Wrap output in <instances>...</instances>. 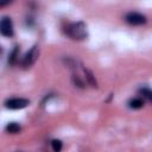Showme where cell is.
Wrapping results in <instances>:
<instances>
[{
    "label": "cell",
    "instance_id": "5b68a950",
    "mask_svg": "<svg viewBox=\"0 0 152 152\" xmlns=\"http://www.w3.org/2000/svg\"><path fill=\"white\" fill-rule=\"evenodd\" d=\"M0 32L5 37H12L13 36L14 30H13V23H12L11 18L2 17L1 23H0Z\"/></svg>",
    "mask_w": 152,
    "mask_h": 152
},
{
    "label": "cell",
    "instance_id": "8fae6325",
    "mask_svg": "<svg viewBox=\"0 0 152 152\" xmlns=\"http://www.w3.org/2000/svg\"><path fill=\"white\" fill-rule=\"evenodd\" d=\"M13 0H0V6L1 7H5L6 5H8V4H11Z\"/></svg>",
    "mask_w": 152,
    "mask_h": 152
},
{
    "label": "cell",
    "instance_id": "9c48e42d",
    "mask_svg": "<svg viewBox=\"0 0 152 152\" xmlns=\"http://www.w3.org/2000/svg\"><path fill=\"white\" fill-rule=\"evenodd\" d=\"M6 132H7V133H11V134L19 133V132H20V126H19L17 122H10V124L6 126Z\"/></svg>",
    "mask_w": 152,
    "mask_h": 152
},
{
    "label": "cell",
    "instance_id": "6da1fadb",
    "mask_svg": "<svg viewBox=\"0 0 152 152\" xmlns=\"http://www.w3.org/2000/svg\"><path fill=\"white\" fill-rule=\"evenodd\" d=\"M64 32L68 37H70L74 40H82L88 37L87 26L83 21H76V23L68 24L64 28Z\"/></svg>",
    "mask_w": 152,
    "mask_h": 152
},
{
    "label": "cell",
    "instance_id": "277c9868",
    "mask_svg": "<svg viewBox=\"0 0 152 152\" xmlns=\"http://www.w3.org/2000/svg\"><path fill=\"white\" fill-rule=\"evenodd\" d=\"M125 20L127 24L132 25V26H140V25H144L146 23V18L145 15L138 13V12H129L126 14L125 17Z\"/></svg>",
    "mask_w": 152,
    "mask_h": 152
},
{
    "label": "cell",
    "instance_id": "3957f363",
    "mask_svg": "<svg viewBox=\"0 0 152 152\" xmlns=\"http://www.w3.org/2000/svg\"><path fill=\"white\" fill-rule=\"evenodd\" d=\"M28 104H30V101L27 99H21V97L8 99L5 101V107L8 109H21L27 107Z\"/></svg>",
    "mask_w": 152,
    "mask_h": 152
},
{
    "label": "cell",
    "instance_id": "8992f818",
    "mask_svg": "<svg viewBox=\"0 0 152 152\" xmlns=\"http://www.w3.org/2000/svg\"><path fill=\"white\" fill-rule=\"evenodd\" d=\"M142 106H144V101L140 97H134L128 102V107L132 109H140Z\"/></svg>",
    "mask_w": 152,
    "mask_h": 152
},
{
    "label": "cell",
    "instance_id": "52a82bcc",
    "mask_svg": "<svg viewBox=\"0 0 152 152\" xmlns=\"http://www.w3.org/2000/svg\"><path fill=\"white\" fill-rule=\"evenodd\" d=\"M139 94H140L145 100H147L148 102H152V89L146 88V87L140 88V89H139Z\"/></svg>",
    "mask_w": 152,
    "mask_h": 152
},
{
    "label": "cell",
    "instance_id": "7a4b0ae2",
    "mask_svg": "<svg viewBox=\"0 0 152 152\" xmlns=\"http://www.w3.org/2000/svg\"><path fill=\"white\" fill-rule=\"evenodd\" d=\"M38 56H39V49H38L37 45H34V46H32V48L25 53V56L23 57L21 65H23L24 68H30V66H32V65L36 63V61L38 59Z\"/></svg>",
    "mask_w": 152,
    "mask_h": 152
},
{
    "label": "cell",
    "instance_id": "ba28073f",
    "mask_svg": "<svg viewBox=\"0 0 152 152\" xmlns=\"http://www.w3.org/2000/svg\"><path fill=\"white\" fill-rule=\"evenodd\" d=\"M18 56H19V48H18V46H15V48L12 50V52L10 53L8 63H10L11 65H14V64L17 63V61H18Z\"/></svg>",
    "mask_w": 152,
    "mask_h": 152
},
{
    "label": "cell",
    "instance_id": "30bf717a",
    "mask_svg": "<svg viewBox=\"0 0 152 152\" xmlns=\"http://www.w3.org/2000/svg\"><path fill=\"white\" fill-rule=\"evenodd\" d=\"M51 146H52V150H53V151L59 152V151L62 150V141H61V140L55 139V140H52V141H51Z\"/></svg>",
    "mask_w": 152,
    "mask_h": 152
}]
</instances>
